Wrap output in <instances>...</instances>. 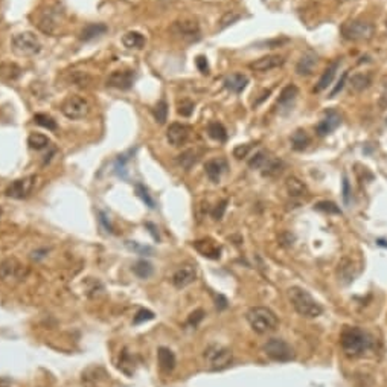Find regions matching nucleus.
<instances>
[{"mask_svg": "<svg viewBox=\"0 0 387 387\" xmlns=\"http://www.w3.org/2000/svg\"><path fill=\"white\" fill-rule=\"evenodd\" d=\"M287 294H288V299H290L293 308L302 317L316 319L323 313L322 305L307 290H304L301 287H291V288H288Z\"/></svg>", "mask_w": 387, "mask_h": 387, "instance_id": "f257e3e1", "label": "nucleus"}, {"mask_svg": "<svg viewBox=\"0 0 387 387\" xmlns=\"http://www.w3.org/2000/svg\"><path fill=\"white\" fill-rule=\"evenodd\" d=\"M342 349L349 357H359L371 348V337L357 326H348L340 334Z\"/></svg>", "mask_w": 387, "mask_h": 387, "instance_id": "f03ea898", "label": "nucleus"}, {"mask_svg": "<svg viewBox=\"0 0 387 387\" xmlns=\"http://www.w3.org/2000/svg\"><path fill=\"white\" fill-rule=\"evenodd\" d=\"M246 319L250 328L256 334H270L278 330L279 320L278 316L265 307H253L247 311Z\"/></svg>", "mask_w": 387, "mask_h": 387, "instance_id": "7ed1b4c3", "label": "nucleus"}, {"mask_svg": "<svg viewBox=\"0 0 387 387\" xmlns=\"http://www.w3.org/2000/svg\"><path fill=\"white\" fill-rule=\"evenodd\" d=\"M63 20H64L63 8L59 5H50L40 12L37 18V27L46 35H53L59 31Z\"/></svg>", "mask_w": 387, "mask_h": 387, "instance_id": "20e7f679", "label": "nucleus"}, {"mask_svg": "<svg viewBox=\"0 0 387 387\" xmlns=\"http://www.w3.org/2000/svg\"><path fill=\"white\" fill-rule=\"evenodd\" d=\"M340 32L345 40L362 41V40H371L375 34V27L372 23L365 20H348L342 24Z\"/></svg>", "mask_w": 387, "mask_h": 387, "instance_id": "39448f33", "label": "nucleus"}, {"mask_svg": "<svg viewBox=\"0 0 387 387\" xmlns=\"http://www.w3.org/2000/svg\"><path fill=\"white\" fill-rule=\"evenodd\" d=\"M11 46L12 50L20 56H34L41 50V43L32 32L15 34L11 40Z\"/></svg>", "mask_w": 387, "mask_h": 387, "instance_id": "423d86ee", "label": "nucleus"}, {"mask_svg": "<svg viewBox=\"0 0 387 387\" xmlns=\"http://www.w3.org/2000/svg\"><path fill=\"white\" fill-rule=\"evenodd\" d=\"M203 357H204V360L207 362V365L212 371L226 369L232 363V351L221 346V345H211L204 351Z\"/></svg>", "mask_w": 387, "mask_h": 387, "instance_id": "0eeeda50", "label": "nucleus"}, {"mask_svg": "<svg viewBox=\"0 0 387 387\" xmlns=\"http://www.w3.org/2000/svg\"><path fill=\"white\" fill-rule=\"evenodd\" d=\"M264 352L269 359L275 362H291L294 359V349L282 339H270L264 345Z\"/></svg>", "mask_w": 387, "mask_h": 387, "instance_id": "6e6552de", "label": "nucleus"}, {"mask_svg": "<svg viewBox=\"0 0 387 387\" xmlns=\"http://www.w3.org/2000/svg\"><path fill=\"white\" fill-rule=\"evenodd\" d=\"M61 111L63 114L67 117V119H72V121H78V119H82L88 114L90 111V104L85 98L82 96H78V95H73V96H69L63 105H61Z\"/></svg>", "mask_w": 387, "mask_h": 387, "instance_id": "1a4fd4ad", "label": "nucleus"}, {"mask_svg": "<svg viewBox=\"0 0 387 387\" xmlns=\"http://www.w3.org/2000/svg\"><path fill=\"white\" fill-rule=\"evenodd\" d=\"M172 32L180 37L183 41L192 43V41H198L201 38V32H200V26L197 21L194 20H182V21H175L172 24Z\"/></svg>", "mask_w": 387, "mask_h": 387, "instance_id": "9d476101", "label": "nucleus"}, {"mask_svg": "<svg viewBox=\"0 0 387 387\" xmlns=\"http://www.w3.org/2000/svg\"><path fill=\"white\" fill-rule=\"evenodd\" d=\"M35 180H37L35 175H27L24 178L14 180L8 186L6 195L11 197V198H24V197H27L31 194V191L34 189V186H35Z\"/></svg>", "mask_w": 387, "mask_h": 387, "instance_id": "9b49d317", "label": "nucleus"}, {"mask_svg": "<svg viewBox=\"0 0 387 387\" xmlns=\"http://www.w3.org/2000/svg\"><path fill=\"white\" fill-rule=\"evenodd\" d=\"M136 79L134 70H114L107 78V85L119 90H128L131 88L133 82Z\"/></svg>", "mask_w": 387, "mask_h": 387, "instance_id": "f8f14e48", "label": "nucleus"}, {"mask_svg": "<svg viewBox=\"0 0 387 387\" xmlns=\"http://www.w3.org/2000/svg\"><path fill=\"white\" fill-rule=\"evenodd\" d=\"M197 278V272L195 267L191 264H185L180 269H177L171 278V282L175 288H185L188 285H191Z\"/></svg>", "mask_w": 387, "mask_h": 387, "instance_id": "ddd939ff", "label": "nucleus"}, {"mask_svg": "<svg viewBox=\"0 0 387 387\" xmlns=\"http://www.w3.org/2000/svg\"><path fill=\"white\" fill-rule=\"evenodd\" d=\"M23 267L15 258H8L0 264V279L3 282L11 279H21L23 276Z\"/></svg>", "mask_w": 387, "mask_h": 387, "instance_id": "4468645a", "label": "nucleus"}, {"mask_svg": "<svg viewBox=\"0 0 387 387\" xmlns=\"http://www.w3.org/2000/svg\"><path fill=\"white\" fill-rule=\"evenodd\" d=\"M284 63H285V59L281 55H267V56L258 58L253 63H250V69L255 72H270L273 69L281 67Z\"/></svg>", "mask_w": 387, "mask_h": 387, "instance_id": "2eb2a0df", "label": "nucleus"}, {"mask_svg": "<svg viewBox=\"0 0 387 387\" xmlns=\"http://www.w3.org/2000/svg\"><path fill=\"white\" fill-rule=\"evenodd\" d=\"M340 122H342L340 114H339L336 110H330V111L325 113V117L317 124L316 133H317L320 137H323V136L330 134L331 131H334V130L340 125Z\"/></svg>", "mask_w": 387, "mask_h": 387, "instance_id": "dca6fc26", "label": "nucleus"}, {"mask_svg": "<svg viewBox=\"0 0 387 387\" xmlns=\"http://www.w3.org/2000/svg\"><path fill=\"white\" fill-rule=\"evenodd\" d=\"M189 137V128L183 124H171L166 131V139L172 146H182Z\"/></svg>", "mask_w": 387, "mask_h": 387, "instance_id": "f3484780", "label": "nucleus"}, {"mask_svg": "<svg viewBox=\"0 0 387 387\" xmlns=\"http://www.w3.org/2000/svg\"><path fill=\"white\" fill-rule=\"evenodd\" d=\"M227 169V163L226 160L223 159H212V160H207L206 165H204V171L209 177L211 182L214 183H218L220 178H221V174Z\"/></svg>", "mask_w": 387, "mask_h": 387, "instance_id": "a211bd4d", "label": "nucleus"}, {"mask_svg": "<svg viewBox=\"0 0 387 387\" xmlns=\"http://www.w3.org/2000/svg\"><path fill=\"white\" fill-rule=\"evenodd\" d=\"M337 275H339V279L342 284H351L354 279H355V265L354 262L349 259V258H343L340 262H339V269H337Z\"/></svg>", "mask_w": 387, "mask_h": 387, "instance_id": "6ab92c4d", "label": "nucleus"}, {"mask_svg": "<svg viewBox=\"0 0 387 387\" xmlns=\"http://www.w3.org/2000/svg\"><path fill=\"white\" fill-rule=\"evenodd\" d=\"M317 64V56L313 53V52H307L297 63L296 66V72L302 76H308V75H313L314 72V67Z\"/></svg>", "mask_w": 387, "mask_h": 387, "instance_id": "aec40b11", "label": "nucleus"}, {"mask_svg": "<svg viewBox=\"0 0 387 387\" xmlns=\"http://www.w3.org/2000/svg\"><path fill=\"white\" fill-rule=\"evenodd\" d=\"M247 84H249V79L243 73H233V75H230L224 79V87L227 90L233 92V93H241L246 88Z\"/></svg>", "mask_w": 387, "mask_h": 387, "instance_id": "412c9836", "label": "nucleus"}, {"mask_svg": "<svg viewBox=\"0 0 387 387\" xmlns=\"http://www.w3.org/2000/svg\"><path fill=\"white\" fill-rule=\"evenodd\" d=\"M157 360H159L160 369L165 371V372H171L175 368V355L168 348H159V351H157Z\"/></svg>", "mask_w": 387, "mask_h": 387, "instance_id": "4be33fe9", "label": "nucleus"}, {"mask_svg": "<svg viewBox=\"0 0 387 387\" xmlns=\"http://www.w3.org/2000/svg\"><path fill=\"white\" fill-rule=\"evenodd\" d=\"M194 247H195L203 256L211 258V259H218V258H220V253H221V249H220L217 244H214L212 241H206V240H203V241H195V243H194Z\"/></svg>", "mask_w": 387, "mask_h": 387, "instance_id": "5701e85b", "label": "nucleus"}, {"mask_svg": "<svg viewBox=\"0 0 387 387\" xmlns=\"http://www.w3.org/2000/svg\"><path fill=\"white\" fill-rule=\"evenodd\" d=\"M282 169H284L282 160H279V159L270 156V157L267 159V162L264 163V166H262L259 171L262 172L264 177H278V175H281Z\"/></svg>", "mask_w": 387, "mask_h": 387, "instance_id": "b1692460", "label": "nucleus"}, {"mask_svg": "<svg viewBox=\"0 0 387 387\" xmlns=\"http://www.w3.org/2000/svg\"><path fill=\"white\" fill-rule=\"evenodd\" d=\"M285 188H287V192H288L290 197H304V195H307V192H308L305 183L301 182L297 177H293V175L287 178Z\"/></svg>", "mask_w": 387, "mask_h": 387, "instance_id": "393cba45", "label": "nucleus"}, {"mask_svg": "<svg viewBox=\"0 0 387 387\" xmlns=\"http://www.w3.org/2000/svg\"><path fill=\"white\" fill-rule=\"evenodd\" d=\"M122 44L127 49H142L145 46V37L137 31H130L122 37Z\"/></svg>", "mask_w": 387, "mask_h": 387, "instance_id": "a878e982", "label": "nucleus"}, {"mask_svg": "<svg viewBox=\"0 0 387 387\" xmlns=\"http://www.w3.org/2000/svg\"><path fill=\"white\" fill-rule=\"evenodd\" d=\"M105 32H107V26H105V24H102V23H93V24L85 26V27L81 31L79 40H82V41H90V40H93V38H96V37H99V35H102V34H105Z\"/></svg>", "mask_w": 387, "mask_h": 387, "instance_id": "bb28decb", "label": "nucleus"}, {"mask_svg": "<svg viewBox=\"0 0 387 387\" xmlns=\"http://www.w3.org/2000/svg\"><path fill=\"white\" fill-rule=\"evenodd\" d=\"M337 70H339V61L331 63V64L326 67V70L323 72V75L320 76V79H319V82H317V85H316V92L325 90V88L333 82V79H334Z\"/></svg>", "mask_w": 387, "mask_h": 387, "instance_id": "cd10ccee", "label": "nucleus"}, {"mask_svg": "<svg viewBox=\"0 0 387 387\" xmlns=\"http://www.w3.org/2000/svg\"><path fill=\"white\" fill-rule=\"evenodd\" d=\"M21 75V69L15 63H2L0 64V78L5 81H14Z\"/></svg>", "mask_w": 387, "mask_h": 387, "instance_id": "c85d7f7f", "label": "nucleus"}, {"mask_svg": "<svg viewBox=\"0 0 387 387\" xmlns=\"http://www.w3.org/2000/svg\"><path fill=\"white\" fill-rule=\"evenodd\" d=\"M310 145V136L305 130H296L291 134V146L296 151H304Z\"/></svg>", "mask_w": 387, "mask_h": 387, "instance_id": "c756f323", "label": "nucleus"}, {"mask_svg": "<svg viewBox=\"0 0 387 387\" xmlns=\"http://www.w3.org/2000/svg\"><path fill=\"white\" fill-rule=\"evenodd\" d=\"M371 82H372V79L368 73H355V75H352V78L349 81L352 90H355V92L366 90L371 85Z\"/></svg>", "mask_w": 387, "mask_h": 387, "instance_id": "7c9ffc66", "label": "nucleus"}, {"mask_svg": "<svg viewBox=\"0 0 387 387\" xmlns=\"http://www.w3.org/2000/svg\"><path fill=\"white\" fill-rule=\"evenodd\" d=\"M297 93H299V88L294 84H288L287 87L282 88V92L279 95V99H278V104L279 105H288V104H291L296 99Z\"/></svg>", "mask_w": 387, "mask_h": 387, "instance_id": "2f4dec72", "label": "nucleus"}, {"mask_svg": "<svg viewBox=\"0 0 387 387\" xmlns=\"http://www.w3.org/2000/svg\"><path fill=\"white\" fill-rule=\"evenodd\" d=\"M197 160H198L197 151H195V150H188V151H185V153H182V154L178 156L177 163H178L183 169L189 171V169L195 165Z\"/></svg>", "mask_w": 387, "mask_h": 387, "instance_id": "473e14b6", "label": "nucleus"}, {"mask_svg": "<svg viewBox=\"0 0 387 387\" xmlns=\"http://www.w3.org/2000/svg\"><path fill=\"white\" fill-rule=\"evenodd\" d=\"M133 273L140 279H148L153 275V265H151V262L140 259L133 265Z\"/></svg>", "mask_w": 387, "mask_h": 387, "instance_id": "72a5a7b5", "label": "nucleus"}, {"mask_svg": "<svg viewBox=\"0 0 387 387\" xmlns=\"http://www.w3.org/2000/svg\"><path fill=\"white\" fill-rule=\"evenodd\" d=\"M49 143H50V140H49V137L47 136H44V134H41V133H32L29 137H27V145L32 148V150H43V148H46V146H49Z\"/></svg>", "mask_w": 387, "mask_h": 387, "instance_id": "f704fd0d", "label": "nucleus"}, {"mask_svg": "<svg viewBox=\"0 0 387 387\" xmlns=\"http://www.w3.org/2000/svg\"><path fill=\"white\" fill-rule=\"evenodd\" d=\"M207 133L214 140H218V142H224L227 139L226 128L220 122H211L209 127H207Z\"/></svg>", "mask_w": 387, "mask_h": 387, "instance_id": "c9c22d12", "label": "nucleus"}, {"mask_svg": "<svg viewBox=\"0 0 387 387\" xmlns=\"http://www.w3.org/2000/svg\"><path fill=\"white\" fill-rule=\"evenodd\" d=\"M136 194H137V197H139L150 209H154V207H156L154 198L150 195V191H148L142 183H137V185H136Z\"/></svg>", "mask_w": 387, "mask_h": 387, "instance_id": "e433bc0d", "label": "nucleus"}, {"mask_svg": "<svg viewBox=\"0 0 387 387\" xmlns=\"http://www.w3.org/2000/svg\"><path fill=\"white\" fill-rule=\"evenodd\" d=\"M154 117H156V121L159 122V124H165V121H166V117H168V104H166V101H159L157 104H156V107H154Z\"/></svg>", "mask_w": 387, "mask_h": 387, "instance_id": "4c0bfd02", "label": "nucleus"}, {"mask_svg": "<svg viewBox=\"0 0 387 387\" xmlns=\"http://www.w3.org/2000/svg\"><path fill=\"white\" fill-rule=\"evenodd\" d=\"M240 18H241V14H240V12H235V11H227V12H226V14L220 18V24H218V27H220V29H226V27H229L230 24L236 23Z\"/></svg>", "mask_w": 387, "mask_h": 387, "instance_id": "58836bf2", "label": "nucleus"}, {"mask_svg": "<svg viewBox=\"0 0 387 387\" xmlns=\"http://www.w3.org/2000/svg\"><path fill=\"white\" fill-rule=\"evenodd\" d=\"M125 246H127L128 250H131V252H134V253H137V255H142V256H151L153 252H154L151 247H148V246H140V244L136 243V241H127Z\"/></svg>", "mask_w": 387, "mask_h": 387, "instance_id": "ea45409f", "label": "nucleus"}, {"mask_svg": "<svg viewBox=\"0 0 387 387\" xmlns=\"http://www.w3.org/2000/svg\"><path fill=\"white\" fill-rule=\"evenodd\" d=\"M269 157H270V153H269V151H259V153H256V154L250 159L249 166L253 168V169H261V168L264 166V163L267 162Z\"/></svg>", "mask_w": 387, "mask_h": 387, "instance_id": "a19ab883", "label": "nucleus"}, {"mask_svg": "<svg viewBox=\"0 0 387 387\" xmlns=\"http://www.w3.org/2000/svg\"><path fill=\"white\" fill-rule=\"evenodd\" d=\"M34 121H35L38 125H41V127L50 130V131H55V130H56V122H55L50 116H47V114L38 113V114H35Z\"/></svg>", "mask_w": 387, "mask_h": 387, "instance_id": "79ce46f5", "label": "nucleus"}, {"mask_svg": "<svg viewBox=\"0 0 387 387\" xmlns=\"http://www.w3.org/2000/svg\"><path fill=\"white\" fill-rule=\"evenodd\" d=\"M70 81H72L75 85L87 87V85L92 82V78H90V75H87L85 72H73V73L70 75Z\"/></svg>", "mask_w": 387, "mask_h": 387, "instance_id": "37998d69", "label": "nucleus"}, {"mask_svg": "<svg viewBox=\"0 0 387 387\" xmlns=\"http://www.w3.org/2000/svg\"><path fill=\"white\" fill-rule=\"evenodd\" d=\"M316 209L322 211V212H326V214H336V215L342 214L340 207L336 203H333V201H320V203L316 204Z\"/></svg>", "mask_w": 387, "mask_h": 387, "instance_id": "c03bdc74", "label": "nucleus"}, {"mask_svg": "<svg viewBox=\"0 0 387 387\" xmlns=\"http://www.w3.org/2000/svg\"><path fill=\"white\" fill-rule=\"evenodd\" d=\"M153 319H154V313L150 311V310L142 308V310H139V311L136 313V316H134V319H133V323H134V325H140V323L148 322V320H153Z\"/></svg>", "mask_w": 387, "mask_h": 387, "instance_id": "a18cd8bd", "label": "nucleus"}, {"mask_svg": "<svg viewBox=\"0 0 387 387\" xmlns=\"http://www.w3.org/2000/svg\"><path fill=\"white\" fill-rule=\"evenodd\" d=\"M114 172L121 178H127V157L125 156H119L117 157V160L114 163Z\"/></svg>", "mask_w": 387, "mask_h": 387, "instance_id": "49530a36", "label": "nucleus"}, {"mask_svg": "<svg viewBox=\"0 0 387 387\" xmlns=\"http://www.w3.org/2000/svg\"><path fill=\"white\" fill-rule=\"evenodd\" d=\"M177 111H178V114H182V116H185V117L191 116V114H192V111H194V102H191L189 99H183V101H180V102H178V108H177Z\"/></svg>", "mask_w": 387, "mask_h": 387, "instance_id": "de8ad7c7", "label": "nucleus"}, {"mask_svg": "<svg viewBox=\"0 0 387 387\" xmlns=\"http://www.w3.org/2000/svg\"><path fill=\"white\" fill-rule=\"evenodd\" d=\"M227 200H223L220 204H217L215 206V209L212 211V217L215 218V220H221L223 217H224V212H226V209H227Z\"/></svg>", "mask_w": 387, "mask_h": 387, "instance_id": "09e8293b", "label": "nucleus"}, {"mask_svg": "<svg viewBox=\"0 0 387 387\" xmlns=\"http://www.w3.org/2000/svg\"><path fill=\"white\" fill-rule=\"evenodd\" d=\"M250 148H252V145H250V143H246V145H238V146L233 150V156H235L236 159H244V157H247V154H249Z\"/></svg>", "mask_w": 387, "mask_h": 387, "instance_id": "8fccbe9b", "label": "nucleus"}, {"mask_svg": "<svg viewBox=\"0 0 387 387\" xmlns=\"http://www.w3.org/2000/svg\"><path fill=\"white\" fill-rule=\"evenodd\" d=\"M203 317H204V311H203V310H197V311H194V313L189 316L188 323L192 325V326H197V325L203 320Z\"/></svg>", "mask_w": 387, "mask_h": 387, "instance_id": "3c124183", "label": "nucleus"}, {"mask_svg": "<svg viewBox=\"0 0 387 387\" xmlns=\"http://www.w3.org/2000/svg\"><path fill=\"white\" fill-rule=\"evenodd\" d=\"M195 64H197V67H198V70H200L201 73H206V75L209 73V64H207V59H206L203 55L197 56Z\"/></svg>", "mask_w": 387, "mask_h": 387, "instance_id": "603ef678", "label": "nucleus"}, {"mask_svg": "<svg viewBox=\"0 0 387 387\" xmlns=\"http://www.w3.org/2000/svg\"><path fill=\"white\" fill-rule=\"evenodd\" d=\"M346 78H348V72H343L342 78L339 79L337 85L334 87V90H333V92H331V95H330L331 98H334V96H336V95H337V93H339V92H340V90L343 88V87H345V84H346Z\"/></svg>", "mask_w": 387, "mask_h": 387, "instance_id": "864d4df0", "label": "nucleus"}, {"mask_svg": "<svg viewBox=\"0 0 387 387\" xmlns=\"http://www.w3.org/2000/svg\"><path fill=\"white\" fill-rule=\"evenodd\" d=\"M349 197H351L349 182H348V178L345 177V178H343V200H345L346 204H349Z\"/></svg>", "mask_w": 387, "mask_h": 387, "instance_id": "5fc2aeb1", "label": "nucleus"}, {"mask_svg": "<svg viewBox=\"0 0 387 387\" xmlns=\"http://www.w3.org/2000/svg\"><path fill=\"white\" fill-rule=\"evenodd\" d=\"M99 220H101V223L104 224V227L107 229V232L113 233V227H111V224H110V221H108V218H107V215H105L104 212H99Z\"/></svg>", "mask_w": 387, "mask_h": 387, "instance_id": "6e6d98bb", "label": "nucleus"}, {"mask_svg": "<svg viewBox=\"0 0 387 387\" xmlns=\"http://www.w3.org/2000/svg\"><path fill=\"white\" fill-rule=\"evenodd\" d=\"M217 308H218V310H226V308H227V299H226L223 294H218V296H217Z\"/></svg>", "mask_w": 387, "mask_h": 387, "instance_id": "4d7b16f0", "label": "nucleus"}, {"mask_svg": "<svg viewBox=\"0 0 387 387\" xmlns=\"http://www.w3.org/2000/svg\"><path fill=\"white\" fill-rule=\"evenodd\" d=\"M145 226H146V229H150V233L153 235V238H154L156 241H159V233L156 232V226H154V224H151V223H146Z\"/></svg>", "mask_w": 387, "mask_h": 387, "instance_id": "13d9d810", "label": "nucleus"}, {"mask_svg": "<svg viewBox=\"0 0 387 387\" xmlns=\"http://www.w3.org/2000/svg\"><path fill=\"white\" fill-rule=\"evenodd\" d=\"M340 3H345V2H349V0H339Z\"/></svg>", "mask_w": 387, "mask_h": 387, "instance_id": "bf43d9fd", "label": "nucleus"}, {"mask_svg": "<svg viewBox=\"0 0 387 387\" xmlns=\"http://www.w3.org/2000/svg\"><path fill=\"white\" fill-rule=\"evenodd\" d=\"M0 214H2V211H0Z\"/></svg>", "mask_w": 387, "mask_h": 387, "instance_id": "052dcab7", "label": "nucleus"}]
</instances>
